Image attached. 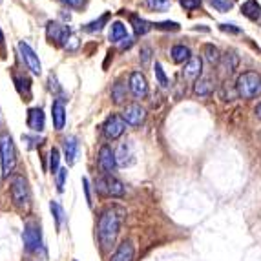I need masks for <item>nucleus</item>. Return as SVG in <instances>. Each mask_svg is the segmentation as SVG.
Here are the masks:
<instances>
[{"label": "nucleus", "mask_w": 261, "mask_h": 261, "mask_svg": "<svg viewBox=\"0 0 261 261\" xmlns=\"http://www.w3.org/2000/svg\"><path fill=\"white\" fill-rule=\"evenodd\" d=\"M122 214L124 212L121 208H108L100 216L97 230H99V241L105 250L112 248V245L117 240L119 228H121L122 223Z\"/></svg>", "instance_id": "nucleus-1"}, {"label": "nucleus", "mask_w": 261, "mask_h": 261, "mask_svg": "<svg viewBox=\"0 0 261 261\" xmlns=\"http://www.w3.org/2000/svg\"><path fill=\"white\" fill-rule=\"evenodd\" d=\"M236 93L241 99H254L261 95V77L254 71H245L236 81Z\"/></svg>", "instance_id": "nucleus-2"}, {"label": "nucleus", "mask_w": 261, "mask_h": 261, "mask_svg": "<svg viewBox=\"0 0 261 261\" xmlns=\"http://www.w3.org/2000/svg\"><path fill=\"white\" fill-rule=\"evenodd\" d=\"M0 153H2V174H4V177H8L17 165V152H15L13 139L9 135L0 137Z\"/></svg>", "instance_id": "nucleus-3"}, {"label": "nucleus", "mask_w": 261, "mask_h": 261, "mask_svg": "<svg viewBox=\"0 0 261 261\" xmlns=\"http://www.w3.org/2000/svg\"><path fill=\"white\" fill-rule=\"evenodd\" d=\"M11 197L18 208H28L30 206V188H28L26 179L22 175H15L11 179Z\"/></svg>", "instance_id": "nucleus-4"}, {"label": "nucleus", "mask_w": 261, "mask_h": 261, "mask_svg": "<svg viewBox=\"0 0 261 261\" xmlns=\"http://www.w3.org/2000/svg\"><path fill=\"white\" fill-rule=\"evenodd\" d=\"M97 190L105 196L112 197H122L124 196V185L119 181V179L112 177V175H106V177L99 179L97 181Z\"/></svg>", "instance_id": "nucleus-5"}, {"label": "nucleus", "mask_w": 261, "mask_h": 261, "mask_svg": "<svg viewBox=\"0 0 261 261\" xmlns=\"http://www.w3.org/2000/svg\"><path fill=\"white\" fill-rule=\"evenodd\" d=\"M24 247L28 252H39L42 248V236L37 225H28L24 230Z\"/></svg>", "instance_id": "nucleus-6"}, {"label": "nucleus", "mask_w": 261, "mask_h": 261, "mask_svg": "<svg viewBox=\"0 0 261 261\" xmlns=\"http://www.w3.org/2000/svg\"><path fill=\"white\" fill-rule=\"evenodd\" d=\"M124 128H126V121L121 115H110L106 119L102 130H105V135L108 139H119L124 134Z\"/></svg>", "instance_id": "nucleus-7"}, {"label": "nucleus", "mask_w": 261, "mask_h": 261, "mask_svg": "<svg viewBox=\"0 0 261 261\" xmlns=\"http://www.w3.org/2000/svg\"><path fill=\"white\" fill-rule=\"evenodd\" d=\"M18 51H20L22 59H24V62L28 64V68H30L31 71L35 75H40L42 73V66H40V61L39 57H37V53L33 51V49L30 48V44L28 42H18Z\"/></svg>", "instance_id": "nucleus-8"}, {"label": "nucleus", "mask_w": 261, "mask_h": 261, "mask_svg": "<svg viewBox=\"0 0 261 261\" xmlns=\"http://www.w3.org/2000/svg\"><path fill=\"white\" fill-rule=\"evenodd\" d=\"M46 33H48V39L55 44H62L64 46L66 39L71 35V31L68 26H62L59 22H48V26H46Z\"/></svg>", "instance_id": "nucleus-9"}, {"label": "nucleus", "mask_w": 261, "mask_h": 261, "mask_svg": "<svg viewBox=\"0 0 261 261\" xmlns=\"http://www.w3.org/2000/svg\"><path fill=\"white\" fill-rule=\"evenodd\" d=\"M130 90L137 99H143V97L148 95V83H146V77L141 71H134L130 75Z\"/></svg>", "instance_id": "nucleus-10"}, {"label": "nucleus", "mask_w": 261, "mask_h": 261, "mask_svg": "<svg viewBox=\"0 0 261 261\" xmlns=\"http://www.w3.org/2000/svg\"><path fill=\"white\" fill-rule=\"evenodd\" d=\"M144 117H146V112H144V108H141L139 105H130L122 112V119H124L126 124H130V126H141L144 122Z\"/></svg>", "instance_id": "nucleus-11"}, {"label": "nucleus", "mask_w": 261, "mask_h": 261, "mask_svg": "<svg viewBox=\"0 0 261 261\" xmlns=\"http://www.w3.org/2000/svg\"><path fill=\"white\" fill-rule=\"evenodd\" d=\"M99 166L105 170L106 174H112L115 166H117V157L110 146H102L99 152Z\"/></svg>", "instance_id": "nucleus-12"}, {"label": "nucleus", "mask_w": 261, "mask_h": 261, "mask_svg": "<svg viewBox=\"0 0 261 261\" xmlns=\"http://www.w3.org/2000/svg\"><path fill=\"white\" fill-rule=\"evenodd\" d=\"M201 71H203V62H201L199 57H192L190 61L185 64L183 70V77L187 81H197L201 79Z\"/></svg>", "instance_id": "nucleus-13"}, {"label": "nucleus", "mask_w": 261, "mask_h": 261, "mask_svg": "<svg viewBox=\"0 0 261 261\" xmlns=\"http://www.w3.org/2000/svg\"><path fill=\"white\" fill-rule=\"evenodd\" d=\"M219 66H221V70L225 73H234L238 70V66H240V57L236 55L234 51H226L225 55H221V61H219Z\"/></svg>", "instance_id": "nucleus-14"}, {"label": "nucleus", "mask_w": 261, "mask_h": 261, "mask_svg": "<svg viewBox=\"0 0 261 261\" xmlns=\"http://www.w3.org/2000/svg\"><path fill=\"white\" fill-rule=\"evenodd\" d=\"M241 13L245 15L247 18H250V20L257 22L261 20V6L257 0H247V2H243L241 4Z\"/></svg>", "instance_id": "nucleus-15"}, {"label": "nucleus", "mask_w": 261, "mask_h": 261, "mask_svg": "<svg viewBox=\"0 0 261 261\" xmlns=\"http://www.w3.org/2000/svg\"><path fill=\"white\" fill-rule=\"evenodd\" d=\"M194 93L199 97H210L214 93V81L210 77H201L194 83Z\"/></svg>", "instance_id": "nucleus-16"}, {"label": "nucleus", "mask_w": 261, "mask_h": 261, "mask_svg": "<svg viewBox=\"0 0 261 261\" xmlns=\"http://www.w3.org/2000/svg\"><path fill=\"white\" fill-rule=\"evenodd\" d=\"M28 126L33 132L44 130V112L40 108H31L28 113Z\"/></svg>", "instance_id": "nucleus-17"}, {"label": "nucleus", "mask_w": 261, "mask_h": 261, "mask_svg": "<svg viewBox=\"0 0 261 261\" xmlns=\"http://www.w3.org/2000/svg\"><path fill=\"white\" fill-rule=\"evenodd\" d=\"M170 55H172V61L177 62V64H187L192 59L190 48H187L183 44H175L174 48H172V51H170Z\"/></svg>", "instance_id": "nucleus-18"}, {"label": "nucleus", "mask_w": 261, "mask_h": 261, "mask_svg": "<svg viewBox=\"0 0 261 261\" xmlns=\"http://www.w3.org/2000/svg\"><path fill=\"white\" fill-rule=\"evenodd\" d=\"M51 113H53V124H55L57 130H62L66 124V110L62 100H55L51 106Z\"/></svg>", "instance_id": "nucleus-19"}, {"label": "nucleus", "mask_w": 261, "mask_h": 261, "mask_svg": "<svg viewBox=\"0 0 261 261\" xmlns=\"http://www.w3.org/2000/svg\"><path fill=\"white\" fill-rule=\"evenodd\" d=\"M134 259V245L130 241H124V243L119 245V248L113 254L112 261H132Z\"/></svg>", "instance_id": "nucleus-20"}, {"label": "nucleus", "mask_w": 261, "mask_h": 261, "mask_svg": "<svg viewBox=\"0 0 261 261\" xmlns=\"http://www.w3.org/2000/svg\"><path fill=\"white\" fill-rule=\"evenodd\" d=\"M115 157H117V165L119 166H128L134 163V152H132V144H121L119 150L115 152Z\"/></svg>", "instance_id": "nucleus-21"}, {"label": "nucleus", "mask_w": 261, "mask_h": 261, "mask_svg": "<svg viewBox=\"0 0 261 261\" xmlns=\"http://www.w3.org/2000/svg\"><path fill=\"white\" fill-rule=\"evenodd\" d=\"M79 152V143L75 137H66L64 139V153H66V161L68 165H73L75 159H77Z\"/></svg>", "instance_id": "nucleus-22"}, {"label": "nucleus", "mask_w": 261, "mask_h": 261, "mask_svg": "<svg viewBox=\"0 0 261 261\" xmlns=\"http://www.w3.org/2000/svg\"><path fill=\"white\" fill-rule=\"evenodd\" d=\"M128 35H126V28L124 24L121 22H113L112 24V30H110V40L112 42H121V40H126Z\"/></svg>", "instance_id": "nucleus-23"}, {"label": "nucleus", "mask_w": 261, "mask_h": 261, "mask_svg": "<svg viewBox=\"0 0 261 261\" xmlns=\"http://www.w3.org/2000/svg\"><path fill=\"white\" fill-rule=\"evenodd\" d=\"M130 22H132V26H134V30H135V33H137V35H146V33L152 30V24H150V22H146L144 18H139L137 15H132Z\"/></svg>", "instance_id": "nucleus-24"}, {"label": "nucleus", "mask_w": 261, "mask_h": 261, "mask_svg": "<svg viewBox=\"0 0 261 261\" xmlns=\"http://www.w3.org/2000/svg\"><path fill=\"white\" fill-rule=\"evenodd\" d=\"M203 53H205V59L210 62V64H219V61H221V55H219V49L214 46V44H206L205 49H203Z\"/></svg>", "instance_id": "nucleus-25"}, {"label": "nucleus", "mask_w": 261, "mask_h": 261, "mask_svg": "<svg viewBox=\"0 0 261 261\" xmlns=\"http://www.w3.org/2000/svg\"><path fill=\"white\" fill-rule=\"evenodd\" d=\"M112 99H113V102L121 105L122 100L126 99V86H124L122 83L115 84V86L112 88Z\"/></svg>", "instance_id": "nucleus-26"}, {"label": "nucleus", "mask_w": 261, "mask_h": 261, "mask_svg": "<svg viewBox=\"0 0 261 261\" xmlns=\"http://www.w3.org/2000/svg\"><path fill=\"white\" fill-rule=\"evenodd\" d=\"M108 18H110V15L105 13L99 20H93V22H90V24H86V26H84V31H90V33H93V31H100L102 30V26L108 22Z\"/></svg>", "instance_id": "nucleus-27"}, {"label": "nucleus", "mask_w": 261, "mask_h": 261, "mask_svg": "<svg viewBox=\"0 0 261 261\" xmlns=\"http://www.w3.org/2000/svg\"><path fill=\"white\" fill-rule=\"evenodd\" d=\"M208 2L214 9H218L219 13H226V11H230L232 6H234L232 0H208Z\"/></svg>", "instance_id": "nucleus-28"}, {"label": "nucleus", "mask_w": 261, "mask_h": 261, "mask_svg": "<svg viewBox=\"0 0 261 261\" xmlns=\"http://www.w3.org/2000/svg\"><path fill=\"white\" fill-rule=\"evenodd\" d=\"M170 0H146V6H148L152 11H166L170 8Z\"/></svg>", "instance_id": "nucleus-29"}, {"label": "nucleus", "mask_w": 261, "mask_h": 261, "mask_svg": "<svg viewBox=\"0 0 261 261\" xmlns=\"http://www.w3.org/2000/svg\"><path fill=\"white\" fill-rule=\"evenodd\" d=\"M51 212L53 216H55V221H57V226L62 225V219H64V210H62V206L57 203V201H51Z\"/></svg>", "instance_id": "nucleus-30"}, {"label": "nucleus", "mask_w": 261, "mask_h": 261, "mask_svg": "<svg viewBox=\"0 0 261 261\" xmlns=\"http://www.w3.org/2000/svg\"><path fill=\"white\" fill-rule=\"evenodd\" d=\"M155 77H157V81H159V84H161L163 88H168V77L165 75V71H163V68H161V64L159 62H155Z\"/></svg>", "instance_id": "nucleus-31"}, {"label": "nucleus", "mask_w": 261, "mask_h": 261, "mask_svg": "<svg viewBox=\"0 0 261 261\" xmlns=\"http://www.w3.org/2000/svg\"><path fill=\"white\" fill-rule=\"evenodd\" d=\"M49 168H51L53 174L59 172V150L53 148L51 153H49Z\"/></svg>", "instance_id": "nucleus-32"}, {"label": "nucleus", "mask_w": 261, "mask_h": 261, "mask_svg": "<svg viewBox=\"0 0 261 261\" xmlns=\"http://www.w3.org/2000/svg\"><path fill=\"white\" fill-rule=\"evenodd\" d=\"M201 2H203V0H179V4L183 6L187 11H194V9H197L201 6Z\"/></svg>", "instance_id": "nucleus-33"}, {"label": "nucleus", "mask_w": 261, "mask_h": 261, "mask_svg": "<svg viewBox=\"0 0 261 261\" xmlns=\"http://www.w3.org/2000/svg\"><path fill=\"white\" fill-rule=\"evenodd\" d=\"M157 30H166V31H179V24L177 22H159V24H155Z\"/></svg>", "instance_id": "nucleus-34"}, {"label": "nucleus", "mask_w": 261, "mask_h": 261, "mask_svg": "<svg viewBox=\"0 0 261 261\" xmlns=\"http://www.w3.org/2000/svg\"><path fill=\"white\" fill-rule=\"evenodd\" d=\"M64 48L68 49V51H75V49L79 48V40H77V37H73V35L68 37V39H66V42H64Z\"/></svg>", "instance_id": "nucleus-35"}, {"label": "nucleus", "mask_w": 261, "mask_h": 261, "mask_svg": "<svg viewBox=\"0 0 261 261\" xmlns=\"http://www.w3.org/2000/svg\"><path fill=\"white\" fill-rule=\"evenodd\" d=\"M66 174H68V170L61 168L57 172V187H59V192L64 190V179H66Z\"/></svg>", "instance_id": "nucleus-36"}, {"label": "nucleus", "mask_w": 261, "mask_h": 261, "mask_svg": "<svg viewBox=\"0 0 261 261\" xmlns=\"http://www.w3.org/2000/svg\"><path fill=\"white\" fill-rule=\"evenodd\" d=\"M219 30L225 31V33H232V35H240V33H241L240 28H236L234 24H221V26H219Z\"/></svg>", "instance_id": "nucleus-37"}, {"label": "nucleus", "mask_w": 261, "mask_h": 261, "mask_svg": "<svg viewBox=\"0 0 261 261\" xmlns=\"http://www.w3.org/2000/svg\"><path fill=\"white\" fill-rule=\"evenodd\" d=\"M62 4L70 6V8H81L84 4V0H61Z\"/></svg>", "instance_id": "nucleus-38"}, {"label": "nucleus", "mask_w": 261, "mask_h": 261, "mask_svg": "<svg viewBox=\"0 0 261 261\" xmlns=\"http://www.w3.org/2000/svg\"><path fill=\"white\" fill-rule=\"evenodd\" d=\"M150 48H143V51H141V55H143V64H148L150 61Z\"/></svg>", "instance_id": "nucleus-39"}, {"label": "nucleus", "mask_w": 261, "mask_h": 261, "mask_svg": "<svg viewBox=\"0 0 261 261\" xmlns=\"http://www.w3.org/2000/svg\"><path fill=\"white\" fill-rule=\"evenodd\" d=\"M22 139H24V141H31V143H30L31 148H33V146H37V144H40V139H35V137H28V135H24Z\"/></svg>", "instance_id": "nucleus-40"}, {"label": "nucleus", "mask_w": 261, "mask_h": 261, "mask_svg": "<svg viewBox=\"0 0 261 261\" xmlns=\"http://www.w3.org/2000/svg\"><path fill=\"white\" fill-rule=\"evenodd\" d=\"M256 115H257V117L261 119V102H259V105L256 106Z\"/></svg>", "instance_id": "nucleus-41"}, {"label": "nucleus", "mask_w": 261, "mask_h": 261, "mask_svg": "<svg viewBox=\"0 0 261 261\" xmlns=\"http://www.w3.org/2000/svg\"><path fill=\"white\" fill-rule=\"evenodd\" d=\"M2 40H4V35H2V31H0V44H2Z\"/></svg>", "instance_id": "nucleus-42"}]
</instances>
